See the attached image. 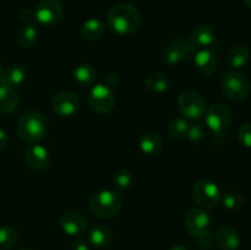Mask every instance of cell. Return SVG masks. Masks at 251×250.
Here are the masks:
<instances>
[{
  "instance_id": "cell-1",
  "label": "cell",
  "mask_w": 251,
  "mask_h": 250,
  "mask_svg": "<svg viewBox=\"0 0 251 250\" xmlns=\"http://www.w3.org/2000/svg\"><path fill=\"white\" fill-rule=\"evenodd\" d=\"M141 12L129 2H120L109 10L107 25L109 29L119 36H127L139 29L141 25Z\"/></svg>"
},
{
  "instance_id": "cell-2",
  "label": "cell",
  "mask_w": 251,
  "mask_h": 250,
  "mask_svg": "<svg viewBox=\"0 0 251 250\" xmlns=\"http://www.w3.org/2000/svg\"><path fill=\"white\" fill-rule=\"evenodd\" d=\"M17 131L25 142L37 144L44 139L48 131L47 118L36 109L26 110L20 117Z\"/></svg>"
},
{
  "instance_id": "cell-3",
  "label": "cell",
  "mask_w": 251,
  "mask_h": 250,
  "mask_svg": "<svg viewBox=\"0 0 251 250\" xmlns=\"http://www.w3.org/2000/svg\"><path fill=\"white\" fill-rule=\"evenodd\" d=\"M122 206L123 200L119 194L113 190H102L91 198L88 207L96 217L109 220L120 212Z\"/></svg>"
},
{
  "instance_id": "cell-4",
  "label": "cell",
  "mask_w": 251,
  "mask_h": 250,
  "mask_svg": "<svg viewBox=\"0 0 251 250\" xmlns=\"http://www.w3.org/2000/svg\"><path fill=\"white\" fill-rule=\"evenodd\" d=\"M221 88L229 100L240 102L250 96V82L244 74L235 70H228L221 78Z\"/></svg>"
},
{
  "instance_id": "cell-5",
  "label": "cell",
  "mask_w": 251,
  "mask_h": 250,
  "mask_svg": "<svg viewBox=\"0 0 251 250\" xmlns=\"http://www.w3.org/2000/svg\"><path fill=\"white\" fill-rule=\"evenodd\" d=\"M191 198L201 208H215L221 202L222 194L217 184L207 179H201L191 188Z\"/></svg>"
},
{
  "instance_id": "cell-6",
  "label": "cell",
  "mask_w": 251,
  "mask_h": 250,
  "mask_svg": "<svg viewBox=\"0 0 251 250\" xmlns=\"http://www.w3.org/2000/svg\"><path fill=\"white\" fill-rule=\"evenodd\" d=\"M178 107L186 119H200L205 115L207 104L201 93L194 90H185L179 95Z\"/></svg>"
},
{
  "instance_id": "cell-7",
  "label": "cell",
  "mask_w": 251,
  "mask_h": 250,
  "mask_svg": "<svg viewBox=\"0 0 251 250\" xmlns=\"http://www.w3.org/2000/svg\"><path fill=\"white\" fill-rule=\"evenodd\" d=\"M205 122L215 135H222L233 122V112L228 105L217 103L211 105L205 113Z\"/></svg>"
},
{
  "instance_id": "cell-8",
  "label": "cell",
  "mask_w": 251,
  "mask_h": 250,
  "mask_svg": "<svg viewBox=\"0 0 251 250\" xmlns=\"http://www.w3.org/2000/svg\"><path fill=\"white\" fill-rule=\"evenodd\" d=\"M87 103L93 112L98 114H105L114 108L115 96L108 86L97 83L91 87L87 96Z\"/></svg>"
},
{
  "instance_id": "cell-9",
  "label": "cell",
  "mask_w": 251,
  "mask_h": 250,
  "mask_svg": "<svg viewBox=\"0 0 251 250\" xmlns=\"http://www.w3.org/2000/svg\"><path fill=\"white\" fill-rule=\"evenodd\" d=\"M186 230L191 235L198 238H203L211 232L212 228V217L203 208H193L189 211L184 220Z\"/></svg>"
},
{
  "instance_id": "cell-10",
  "label": "cell",
  "mask_w": 251,
  "mask_h": 250,
  "mask_svg": "<svg viewBox=\"0 0 251 250\" xmlns=\"http://www.w3.org/2000/svg\"><path fill=\"white\" fill-rule=\"evenodd\" d=\"M193 51L195 53L188 39L176 38L164 47L162 51V59L168 65H179L188 61L189 58L193 55Z\"/></svg>"
},
{
  "instance_id": "cell-11",
  "label": "cell",
  "mask_w": 251,
  "mask_h": 250,
  "mask_svg": "<svg viewBox=\"0 0 251 250\" xmlns=\"http://www.w3.org/2000/svg\"><path fill=\"white\" fill-rule=\"evenodd\" d=\"M63 14L60 0H42L34 10V19L43 26H54L60 21Z\"/></svg>"
},
{
  "instance_id": "cell-12",
  "label": "cell",
  "mask_w": 251,
  "mask_h": 250,
  "mask_svg": "<svg viewBox=\"0 0 251 250\" xmlns=\"http://www.w3.org/2000/svg\"><path fill=\"white\" fill-rule=\"evenodd\" d=\"M78 105H80L78 97L71 91L58 92L51 100L53 112L59 117H73L77 112Z\"/></svg>"
},
{
  "instance_id": "cell-13",
  "label": "cell",
  "mask_w": 251,
  "mask_h": 250,
  "mask_svg": "<svg viewBox=\"0 0 251 250\" xmlns=\"http://www.w3.org/2000/svg\"><path fill=\"white\" fill-rule=\"evenodd\" d=\"M59 225L64 233L71 237H80L87 230V218L77 211H66L59 218Z\"/></svg>"
},
{
  "instance_id": "cell-14",
  "label": "cell",
  "mask_w": 251,
  "mask_h": 250,
  "mask_svg": "<svg viewBox=\"0 0 251 250\" xmlns=\"http://www.w3.org/2000/svg\"><path fill=\"white\" fill-rule=\"evenodd\" d=\"M194 65L203 76H211L218 68V58L212 48L199 49L194 53Z\"/></svg>"
},
{
  "instance_id": "cell-15",
  "label": "cell",
  "mask_w": 251,
  "mask_h": 250,
  "mask_svg": "<svg viewBox=\"0 0 251 250\" xmlns=\"http://www.w3.org/2000/svg\"><path fill=\"white\" fill-rule=\"evenodd\" d=\"M25 162L33 171H44L48 168L50 157L46 147L42 145H31L25 150Z\"/></svg>"
},
{
  "instance_id": "cell-16",
  "label": "cell",
  "mask_w": 251,
  "mask_h": 250,
  "mask_svg": "<svg viewBox=\"0 0 251 250\" xmlns=\"http://www.w3.org/2000/svg\"><path fill=\"white\" fill-rule=\"evenodd\" d=\"M188 41L190 46L193 47L194 50L212 48L213 43L216 41V32L208 25H200V26H196L190 32Z\"/></svg>"
},
{
  "instance_id": "cell-17",
  "label": "cell",
  "mask_w": 251,
  "mask_h": 250,
  "mask_svg": "<svg viewBox=\"0 0 251 250\" xmlns=\"http://www.w3.org/2000/svg\"><path fill=\"white\" fill-rule=\"evenodd\" d=\"M215 242L220 250H238L240 245V237L234 228L223 225L216 233Z\"/></svg>"
},
{
  "instance_id": "cell-18",
  "label": "cell",
  "mask_w": 251,
  "mask_h": 250,
  "mask_svg": "<svg viewBox=\"0 0 251 250\" xmlns=\"http://www.w3.org/2000/svg\"><path fill=\"white\" fill-rule=\"evenodd\" d=\"M139 145L142 153L150 157L158 156L163 150V142H162L161 136L153 131H147L142 134L140 137Z\"/></svg>"
},
{
  "instance_id": "cell-19",
  "label": "cell",
  "mask_w": 251,
  "mask_h": 250,
  "mask_svg": "<svg viewBox=\"0 0 251 250\" xmlns=\"http://www.w3.org/2000/svg\"><path fill=\"white\" fill-rule=\"evenodd\" d=\"M19 103L20 97L16 88L0 83V113L10 114L15 112Z\"/></svg>"
},
{
  "instance_id": "cell-20",
  "label": "cell",
  "mask_w": 251,
  "mask_h": 250,
  "mask_svg": "<svg viewBox=\"0 0 251 250\" xmlns=\"http://www.w3.org/2000/svg\"><path fill=\"white\" fill-rule=\"evenodd\" d=\"M113 240V232L104 225H97L90 229L87 234V242L96 248L108 247Z\"/></svg>"
},
{
  "instance_id": "cell-21",
  "label": "cell",
  "mask_w": 251,
  "mask_h": 250,
  "mask_svg": "<svg viewBox=\"0 0 251 250\" xmlns=\"http://www.w3.org/2000/svg\"><path fill=\"white\" fill-rule=\"evenodd\" d=\"M27 77V70L24 65L21 64H14L10 68H7L6 70H4L2 74L1 82L2 85L10 86V87H19L22 83L25 82Z\"/></svg>"
},
{
  "instance_id": "cell-22",
  "label": "cell",
  "mask_w": 251,
  "mask_h": 250,
  "mask_svg": "<svg viewBox=\"0 0 251 250\" xmlns=\"http://www.w3.org/2000/svg\"><path fill=\"white\" fill-rule=\"evenodd\" d=\"M251 59V51L249 47L244 44H239L230 49L227 53V63L234 69L244 68L247 64H249Z\"/></svg>"
},
{
  "instance_id": "cell-23",
  "label": "cell",
  "mask_w": 251,
  "mask_h": 250,
  "mask_svg": "<svg viewBox=\"0 0 251 250\" xmlns=\"http://www.w3.org/2000/svg\"><path fill=\"white\" fill-rule=\"evenodd\" d=\"M105 32V26L100 19H90L83 22L81 27V34L86 41H98L103 37Z\"/></svg>"
},
{
  "instance_id": "cell-24",
  "label": "cell",
  "mask_w": 251,
  "mask_h": 250,
  "mask_svg": "<svg viewBox=\"0 0 251 250\" xmlns=\"http://www.w3.org/2000/svg\"><path fill=\"white\" fill-rule=\"evenodd\" d=\"M74 78L80 86L88 87L95 83L96 78H97V71L91 64H78L74 69Z\"/></svg>"
},
{
  "instance_id": "cell-25",
  "label": "cell",
  "mask_w": 251,
  "mask_h": 250,
  "mask_svg": "<svg viewBox=\"0 0 251 250\" xmlns=\"http://www.w3.org/2000/svg\"><path fill=\"white\" fill-rule=\"evenodd\" d=\"M145 86L152 93H163L168 90L169 80L164 74L159 73V71H153L146 76Z\"/></svg>"
},
{
  "instance_id": "cell-26",
  "label": "cell",
  "mask_w": 251,
  "mask_h": 250,
  "mask_svg": "<svg viewBox=\"0 0 251 250\" xmlns=\"http://www.w3.org/2000/svg\"><path fill=\"white\" fill-rule=\"evenodd\" d=\"M37 39H38V31L31 24H25L17 33V43L22 48H29L36 43Z\"/></svg>"
},
{
  "instance_id": "cell-27",
  "label": "cell",
  "mask_w": 251,
  "mask_h": 250,
  "mask_svg": "<svg viewBox=\"0 0 251 250\" xmlns=\"http://www.w3.org/2000/svg\"><path fill=\"white\" fill-rule=\"evenodd\" d=\"M189 127H190V124L185 117H176L169 122L168 132L172 137L180 139V137L186 136Z\"/></svg>"
},
{
  "instance_id": "cell-28",
  "label": "cell",
  "mask_w": 251,
  "mask_h": 250,
  "mask_svg": "<svg viewBox=\"0 0 251 250\" xmlns=\"http://www.w3.org/2000/svg\"><path fill=\"white\" fill-rule=\"evenodd\" d=\"M221 201L223 202L227 210H238L243 207L245 203V198L240 191L238 190H228L221 198Z\"/></svg>"
},
{
  "instance_id": "cell-29",
  "label": "cell",
  "mask_w": 251,
  "mask_h": 250,
  "mask_svg": "<svg viewBox=\"0 0 251 250\" xmlns=\"http://www.w3.org/2000/svg\"><path fill=\"white\" fill-rule=\"evenodd\" d=\"M19 235L17 232L10 225L0 227V248L4 250H10L17 244Z\"/></svg>"
},
{
  "instance_id": "cell-30",
  "label": "cell",
  "mask_w": 251,
  "mask_h": 250,
  "mask_svg": "<svg viewBox=\"0 0 251 250\" xmlns=\"http://www.w3.org/2000/svg\"><path fill=\"white\" fill-rule=\"evenodd\" d=\"M113 184L118 190H126L132 184V175L126 169H120L113 175Z\"/></svg>"
},
{
  "instance_id": "cell-31",
  "label": "cell",
  "mask_w": 251,
  "mask_h": 250,
  "mask_svg": "<svg viewBox=\"0 0 251 250\" xmlns=\"http://www.w3.org/2000/svg\"><path fill=\"white\" fill-rule=\"evenodd\" d=\"M238 140L247 149H251V123H245L238 129Z\"/></svg>"
},
{
  "instance_id": "cell-32",
  "label": "cell",
  "mask_w": 251,
  "mask_h": 250,
  "mask_svg": "<svg viewBox=\"0 0 251 250\" xmlns=\"http://www.w3.org/2000/svg\"><path fill=\"white\" fill-rule=\"evenodd\" d=\"M186 137H188L191 142H199L205 137V130H203L202 126H200L199 124L190 125L188 134H186Z\"/></svg>"
},
{
  "instance_id": "cell-33",
  "label": "cell",
  "mask_w": 251,
  "mask_h": 250,
  "mask_svg": "<svg viewBox=\"0 0 251 250\" xmlns=\"http://www.w3.org/2000/svg\"><path fill=\"white\" fill-rule=\"evenodd\" d=\"M71 250H90V243L83 239H76L73 243Z\"/></svg>"
},
{
  "instance_id": "cell-34",
  "label": "cell",
  "mask_w": 251,
  "mask_h": 250,
  "mask_svg": "<svg viewBox=\"0 0 251 250\" xmlns=\"http://www.w3.org/2000/svg\"><path fill=\"white\" fill-rule=\"evenodd\" d=\"M19 17L21 21L28 22L34 17V12L29 9H22L21 11L19 12Z\"/></svg>"
},
{
  "instance_id": "cell-35",
  "label": "cell",
  "mask_w": 251,
  "mask_h": 250,
  "mask_svg": "<svg viewBox=\"0 0 251 250\" xmlns=\"http://www.w3.org/2000/svg\"><path fill=\"white\" fill-rule=\"evenodd\" d=\"M7 142H9V137H7L6 131L2 129H0V151L6 147Z\"/></svg>"
},
{
  "instance_id": "cell-36",
  "label": "cell",
  "mask_w": 251,
  "mask_h": 250,
  "mask_svg": "<svg viewBox=\"0 0 251 250\" xmlns=\"http://www.w3.org/2000/svg\"><path fill=\"white\" fill-rule=\"evenodd\" d=\"M169 250H188V249H186V247H184V245L176 244V245H173Z\"/></svg>"
},
{
  "instance_id": "cell-37",
  "label": "cell",
  "mask_w": 251,
  "mask_h": 250,
  "mask_svg": "<svg viewBox=\"0 0 251 250\" xmlns=\"http://www.w3.org/2000/svg\"><path fill=\"white\" fill-rule=\"evenodd\" d=\"M2 74H4V66H2L1 61H0V82H1V77H2Z\"/></svg>"
},
{
  "instance_id": "cell-38",
  "label": "cell",
  "mask_w": 251,
  "mask_h": 250,
  "mask_svg": "<svg viewBox=\"0 0 251 250\" xmlns=\"http://www.w3.org/2000/svg\"><path fill=\"white\" fill-rule=\"evenodd\" d=\"M243 1H244V4L247 5L248 7H250L251 9V0H243Z\"/></svg>"
},
{
  "instance_id": "cell-39",
  "label": "cell",
  "mask_w": 251,
  "mask_h": 250,
  "mask_svg": "<svg viewBox=\"0 0 251 250\" xmlns=\"http://www.w3.org/2000/svg\"><path fill=\"white\" fill-rule=\"evenodd\" d=\"M19 250H32V249H19Z\"/></svg>"
}]
</instances>
